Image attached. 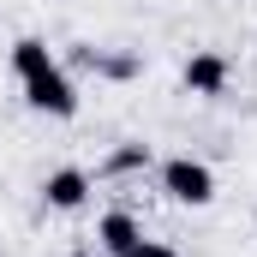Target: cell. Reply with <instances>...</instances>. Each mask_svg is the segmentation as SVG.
<instances>
[{
	"mask_svg": "<svg viewBox=\"0 0 257 257\" xmlns=\"http://www.w3.org/2000/svg\"><path fill=\"white\" fill-rule=\"evenodd\" d=\"M162 186H168V197H174V203L203 209V203L215 197V174H209L203 162H192V156H174V162L162 168Z\"/></svg>",
	"mask_w": 257,
	"mask_h": 257,
	"instance_id": "cell-1",
	"label": "cell"
},
{
	"mask_svg": "<svg viewBox=\"0 0 257 257\" xmlns=\"http://www.w3.org/2000/svg\"><path fill=\"white\" fill-rule=\"evenodd\" d=\"M24 102L36 114H54V120H72L78 114V90H72V78H66L60 66L42 72V78H24Z\"/></svg>",
	"mask_w": 257,
	"mask_h": 257,
	"instance_id": "cell-2",
	"label": "cell"
},
{
	"mask_svg": "<svg viewBox=\"0 0 257 257\" xmlns=\"http://www.w3.org/2000/svg\"><path fill=\"white\" fill-rule=\"evenodd\" d=\"M186 90H192V96H221V90H227V60H221L215 48L192 54V60H186Z\"/></svg>",
	"mask_w": 257,
	"mask_h": 257,
	"instance_id": "cell-3",
	"label": "cell"
},
{
	"mask_svg": "<svg viewBox=\"0 0 257 257\" xmlns=\"http://www.w3.org/2000/svg\"><path fill=\"white\" fill-rule=\"evenodd\" d=\"M42 197H48V209H84V197H90V174H84V168H60V174L42 180Z\"/></svg>",
	"mask_w": 257,
	"mask_h": 257,
	"instance_id": "cell-4",
	"label": "cell"
},
{
	"mask_svg": "<svg viewBox=\"0 0 257 257\" xmlns=\"http://www.w3.org/2000/svg\"><path fill=\"white\" fill-rule=\"evenodd\" d=\"M96 239H102V251H108V257H132V245H138L144 233H138V221H132L126 209H114V215H102Z\"/></svg>",
	"mask_w": 257,
	"mask_h": 257,
	"instance_id": "cell-5",
	"label": "cell"
},
{
	"mask_svg": "<svg viewBox=\"0 0 257 257\" xmlns=\"http://www.w3.org/2000/svg\"><path fill=\"white\" fill-rule=\"evenodd\" d=\"M12 72H18V78H42V72H54V54H48V42H36V36L12 42Z\"/></svg>",
	"mask_w": 257,
	"mask_h": 257,
	"instance_id": "cell-6",
	"label": "cell"
},
{
	"mask_svg": "<svg viewBox=\"0 0 257 257\" xmlns=\"http://www.w3.org/2000/svg\"><path fill=\"white\" fill-rule=\"evenodd\" d=\"M114 174H132V168H150V150L144 144H126V150H114V162H108Z\"/></svg>",
	"mask_w": 257,
	"mask_h": 257,
	"instance_id": "cell-7",
	"label": "cell"
},
{
	"mask_svg": "<svg viewBox=\"0 0 257 257\" xmlns=\"http://www.w3.org/2000/svg\"><path fill=\"white\" fill-rule=\"evenodd\" d=\"M132 257H180V251H168V245H156V239H138Z\"/></svg>",
	"mask_w": 257,
	"mask_h": 257,
	"instance_id": "cell-8",
	"label": "cell"
},
{
	"mask_svg": "<svg viewBox=\"0 0 257 257\" xmlns=\"http://www.w3.org/2000/svg\"><path fill=\"white\" fill-rule=\"evenodd\" d=\"M78 257H84V251H78Z\"/></svg>",
	"mask_w": 257,
	"mask_h": 257,
	"instance_id": "cell-9",
	"label": "cell"
}]
</instances>
